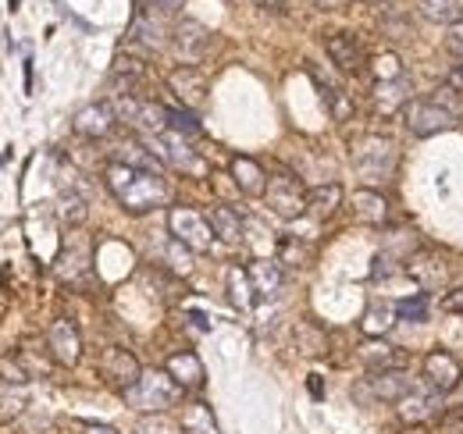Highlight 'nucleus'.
<instances>
[{
  "mask_svg": "<svg viewBox=\"0 0 463 434\" xmlns=\"http://www.w3.org/2000/svg\"><path fill=\"white\" fill-rule=\"evenodd\" d=\"M104 182L111 189L121 211L128 214H150L157 207H165L172 200L168 182L161 178V171H146V167H128V164H108Z\"/></svg>",
  "mask_w": 463,
  "mask_h": 434,
  "instance_id": "obj_1",
  "label": "nucleus"
},
{
  "mask_svg": "<svg viewBox=\"0 0 463 434\" xmlns=\"http://www.w3.org/2000/svg\"><path fill=\"white\" fill-rule=\"evenodd\" d=\"M396 164H400V146L389 136H360L353 143V167L367 182V189L389 182Z\"/></svg>",
  "mask_w": 463,
  "mask_h": 434,
  "instance_id": "obj_2",
  "label": "nucleus"
},
{
  "mask_svg": "<svg viewBox=\"0 0 463 434\" xmlns=\"http://www.w3.org/2000/svg\"><path fill=\"white\" fill-rule=\"evenodd\" d=\"M185 388L168 374V371H143L139 381L125 392V402L139 413H165L182 402Z\"/></svg>",
  "mask_w": 463,
  "mask_h": 434,
  "instance_id": "obj_3",
  "label": "nucleus"
},
{
  "mask_svg": "<svg viewBox=\"0 0 463 434\" xmlns=\"http://www.w3.org/2000/svg\"><path fill=\"white\" fill-rule=\"evenodd\" d=\"M264 200H268V207L275 214L286 217V221H296V217L307 214V189H303V182L292 171H286V167H279L275 175H268Z\"/></svg>",
  "mask_w": 463,
  "mask_h": 434,
  "instance_id": "obj_4",
  "label": "nucleus"
},
{
  "mask_svg": "<svg viewBox=\"0 0 463 434\" xmlns=\"http://www.w3.org/2000/svg\"><path fill=\"white\" fill-rule=\"evenodd\" d=\"M168 228H172L175 242H182L193 253H207L214 246V239H218L207 214H200L193 207H175L172 214H168Z\"/></svg>",
  "mask_w": 463,
  "mask_h": 434,
  "instance_id": "obj_5",
  "label": "nucleus"
},
{
  "mask_svg": "<svg viewBox=\"0 0 463 434\" xmlns=\"http://www.w3.org/2000/svg\"><path fill=\"white\" fill-rule=\"evenodd\" d=\"M403 118H406V128L417 139H428V136H439V132L453 128V108H446L439 100H410Z\"/></svg>",
  "mask_w": 463,
  "mask_h": 434,
  "instance_id": "obj_6",
  "label": "nucleus"
},
{
  "mask_svg": "<svg viewBox=\"0 0 463 434\" xmlns=\"http://www.w3.org/2000/svg\"><path fill=\"white\" fill-rule=\"evenodd\" d=\"M146 146L154 150V157L161 164H172L178 171H203V161H200V154L189 146V139L185 136H178V132H161V136H150L146 139Z\"/></svg>",
  "mask_w": 463,
  "mask_h": 434,
  "instance_id": "obj_7",
  "label": "nucleus"
},
{
  "mask_svg": "<svg viewBox=\"0 0 463 434\" xmlns=\"http://www.w3.org/2000/svg\"><path fill=\"white\" fill-rule=\"evenodd\" d=\"M420 378L428 381V388H431V392L449 395V392H457V388H460L463 367L453 353H446V349H431V353L424 356V363H420Z\"/></svg>",
  "mask_w": 463,
  "mask_h": 434,
  "instance_id": "obj_8",
  "label": "nucleus"
},
{
  "mask_svg": "<svg viewBox=\"0 0 463 434\" xmlns=\"http://www.w3.org/2000/svg\"><path fill=\"white\" fill-rule=\"evenodd\" d=\"M168 90H172L175 100L185 110H200L207 104L211 82H207V75L196 64H178L172 75H168Z\"/></svg>",
  "mask_w": 463,
  "mask_h": 434,
  "instance_id": "obj_9",
  "label": "nucleus"
},
{
  "mask_svg": "<svg viewBox=\"0 0 463 434\" xmlns=\"http://www.w3.org/2000/svg\"><path fill=\"white\" fill-rule=\"evenodd\" d=\"M172 51L182 64H196V61H203L207 51H211V33L200 22L182 18L172 29Z\"/></svg>",
  "mask_w": 463,
  "mask_h": 434,
  "instance_id": "obj_10",
  "label": "nucleus"
},
{
  "mask_svg": "<svg viewBox=\"0 0 463 434\" xmlns=\"http://www.w3.org/2000/svg\"><path fill=\"white\" fill-rule=\"evenodd\" d=\"M139 374H143V367H139V360L128 353V349H108L104 356H100V378L108 381L111 388H118L121 395L139 381Z\"/></svg>",
  "mask_w": 463,
  "mask_h": 434,
  "instance_id": "obj_11",
  "label": "nucleus"
},
{
  "mask_svg": "<svg viewBox=\"0 0 463 434\" xmlns=\"http://www.w3.org/2000/svg\"><path fill=\"white\" fill-rule=\"evenodd\" d=\"M406 274L417 281V288L435 292V288H442V285L449 281V264H446V257H439L435 250H424V253H413V257L406 260Z\"/></svg>",
  "mask_w": 463,
  "mask_h": 434,
  "instance_id": "obj_12",
  "label": "nucleus"
},
{
  "mask_svg": "<svg viewBox=\"0 0 463 434\" xmlns=\"http://www.w3.org/2000/svg\"><path fill=\"white\" fill-rule=\"evenodd\" d=\"M47 349H51V356H54V363L61 367H75L79 363V356H82V338H79V327L71 325V321H54L51 331H47Z\"/></svg>",
  "mask_w": 463,
  "mask_h": 434,
  "instance_id": "obj_13",
  "label": "nucleus"
},
{
  "mask_svg": "<svg viewBox=\"0 0 463 434\" xmlns=\"http://www.w3.org/2000/svg\"><path fill=\"white\" fill-rule=\"evenodd\" d=\"M115 121H118L115 104H86V108L71 118V128L82 139H104V136H111Z\"/></svg>",
  "mask_w": 463,
  "mask_h": 434,
  "instance_id": "obj_14",
  "label": "nucleus"
},
{
  "mask_svg": "<svg viewBox=\"0 0 463 434\" xmlns=\"http://www.w3.org/2000/svg\"><path fill=\"white\" fill-rule=\"evenodd\" d=\"M410 392H413V381L406 371H371L367 388H364V395L378 402H400Z\"/></svg>",
  "mask_w": 463,
  "mask_h": 434,
  "instance_id": "obj_15",
  "label": "nucleus"
},
{
  "mask_svg": "<svg viewBox=\"0 0 463 434\" xmlns=\"http://www.w3.org/2000/svg\"><path fill=\"white\" fill-rule=\"evenodd\" d=\"M325 51L332 57V64L339 68V71H360L364 68V47H360V40L353 36V33H332L328 40H325Z\"/></svg>",
  "mask_w": 463,
  "mask_h": 434,
  "instance_id": "obj_16",
  "label": "nucleus"
},
{
  "mask_svg": "<svg viewBox=\"0 0 463 434\" xmlns=\"http://www.w3.org/2000/svg\"><path fill=\"white\" fill-rule=\"evenodd\" d=\"M232 178H235V189L250 200H260L268 193V171L253 157H235L232 161Z\"/></svg>",
  "mask_w": 463,
  "mask_h": 434,
  "instance_id": "obj_17",
  "label": "nucleus"
},
{
  "mask_svg": "<svg viewBox=\"0 0 463 434\" xmlns=\"http://www.w3.org/2000/svg\"><path fill=\"white\" fill-rule=\"evenodd\" d=\"M128 36H132V43L136 47H143V51H165L168 47V29H165V22L161 18H154V14H143V11H136V18H132V29H128Z\"/></svg>",
  "mask_w": 463,
  "mask_h": 434,
  "instance_id": "obj_18",
  "label": "nucleus"
},
{
  "mask_svg": "<svg viewBox=\"0 0 463 434\" xmlns=\"http://www.w3.org/2000/svg\"><path fill=\"white\" fill-rule=\"evenodd\" d=\"M353 214H356V221L360 224H385L389 221V200L378 193V189H356L353 193Z\"/></svg>",
  "mask_w": 463,
  "mask_h": 434,
  "instance_id": "obj_19",
  "label": "nucleus"
},
{
  "mask_svg": "<svg viewBox=\"0 0 463 434\" xmlns=\"http://www.w3.org/2000/svg\"><path fill=\"white\" fill-rule=\"evenodd\" d=\"M400 417H403L406 424H424L428 417H435L439 410H442V395L439 392H410L400 399Z\"/></svg>",
  "mask_w": 463,
  "mask_h": 434,
  "instance_id": "obj_20",
  "label": "nucleus"
},
{
  "mask_svg": "<svg viewBox=\"0 0 463 434\" xmlns=\"http://www.w3.org/2000/svg\"><path fill=\"white\" fill-rule=\"evenodd\" d=\"M343 207V185L339 182H325V185H314L307 189V214L325 221Z\"/></svg>",
  "mask_w": 463,
  "mask_h": 434,
  "instance_id": "obj_21",
  "label": "nucleus"
},
{
  "mask_svg": "<svg viewBox=\"0 0 463 434\" xmlns=\"http://www.w3.org/2000/svg\"><path fill=\"white\" fill-rule=\"evenodd\" d=\"M165 371L172 374L182 388H203V363H200V356L196 353H175V356H168V363H165Z\"/></svg>",
  "mask_w": 463,
  "mask_h": 434,
  "instance_id": "obj_22",
  "label": "nucleus"
},
{
  "mask_svg": "<svg viewBox=\"0 0 463 434\" xmlns=\"http://www.w3.org/2000/svg\"><path fill=\"white\" fill-rule=\"evenodd\" d=\"M360 360L371 367V371H403V353L396 345H385L382 338H371L367 345H360Z\"/></svg>",
  "mask_w": 463,
  "mask_h": 434,
  "instance_id": "obj_23",
  "label": "nucleus"
},
{
  "mask_svg": "<svg viewBox=\"0 0 463 434\" xmlns=\"http://www.w3.org/2000/svg\"><path fill=\"white\" fill-rule=\"evenodd\" d=\"M410 104V82L406 79H392V82H378L374 86V110L385 118V114H396L406 110Z\"/></svg>",
  "mask_w": 463,
  "mask_h": 434,
  "instance_id": "obj_24",
  "label": "nucleus"
},
{
  "mask_svg": "<svg viewBox=\"0 0 463 434\" xmlns=\"http://www.w3.org/2000/svg\"><path fill=\"white\" fill-rule=\"evenodd\" d=\"M246 274H250L257 296H264V299H271V296L282 288V268H279L275 260H253V264L246 268Z\"/></svg>",
  "mask_w": 463,
  "mask_h": 434,
  "instance_id": "obj_25",
  "label": "nucleus"
},
{
  "mask_svg": "<svg viewBox=\"0 0 463 434\" xmlns=\"http://www.w3.org/2000/svg\"><path fill=\"white\" fill-rule=\"evenodd\" d=\"M417 11H420V18L446 25V29L463 22V0H417Z\"/></svg>",
  "mask_w": 463,
  "mask_h": 434,
  "instance_id": "obj_26",
  "label": "nucleus"
},
{
  "mask_svg": "<svg viewBox=\"0 0 463 434\" xmlns=\"http://www.w3.org/2000/svg\"><path fill=\"white\" fill-rule=\"evenodd\" d=\"M182 434H222L207 402H189L182 410Z\"/></svg>",
  "mask_w": 463,
  "mask_h": 434,
  "instance_id": "obj_27",
  "label": "nucleus"
},
{
  "mask_svg": "<svg viewBox=\"0 0 463 434\" xmlns=\"http://www.w3.org/2000/svg\"><path fill=\"white\" fill-rule=\"evenodd\" d=\"M71 242H75V257H71V250H64L58 260V271L68 281H82L90 274V242L86 239H71Z\"/></svg>",
  "mask_w": 463,
  "mask_h": 434,
  "instance_id": "obj_28",
  "label": "nucleus"
},
{
  "mask_svg": "<svg viewBox=\"0 0 463 434\" xmlns=\"http://www.w3.org/2000/svg\"><path fill=\"white\" fill-rule=\"evenodd\" d=\"M396 307H389V303H371L367 310H364V321H360V327H364V335L367 338H382V335H389V327L396 325Z\"/></svg>",
  "mask_w": 463,
  "mask_h": 434,
  "instance_id": "obj_29",
  "label": "nucleus"
},
{
  "mask_svg": "<svg viewBox=\"0 0 463 434\" xmlns=\"http://www.w3.org/2000/svg\"><path fill=\"white\" fill-rule=\"evenodd\" d=\"M229 299L235 310H253L257 303V288L250 281L246 268H229Z\"/></svg>",
  "mask_w": 463,
  "mask_h": 434,
  "instance_id": "obj_30",
  "label": "nucleus"
},
{
  "mask_svg": "<svg viewBox=\"0 0 463 434\" xmlns=\"http://www.w3.org/2000/svg\"><path fill=\"white\" fill-rule=\"evenodd\" d=\"M292 338H296L303 356H325L328 353V335L317 325H310V321H299V325L292 327Z\"/></svg>",
  "mask_w": 463,
  "mask_h": 434,
  "instance_id": "obj_31",
  "label": "nucleus"
},
{
  "mask_svg": "<svg viewBox=\"0 0 463 434\" xmlns=\"http://www.w3.org/2000/svg\"><path fill=\"white\" fill-rule=\"evenodd\" d=\"M111 82H115L118 97H136V86L143 82V64L139 61H128V57H118L115 71H111Z\"/></svg>",
  "mask_w": 463,
  "mask_h": 434,
  "instance_id": "obj_32",
  "label": "nucleus"
},
{
  "mask_svg": "<svg viewBox=\"0 0 463 434\" xmlns=\"http://www.w3.org/2000/svg\"><path fill=\"white\" fill-rule=\"evenodd\" d=\"M25 402H29V388H25V384H7V381H0V424H11L14 417H22Z\"/></svg>",
  "mask_w": 463,
  "mask_h": 434,
  "instance_id": "obj_33",
  "label": "nucleus"
},
{
  "mask_svg": "<svg viewBox=\"0 0 463 434\" xmlns=\"http://www.w3.org/2000/svg\"><path fill=\"white\" fill-rule=\"evenodd\" d=\"M211 228H214V235L222 239V242H239L242 239V217L235 214L232 207H211Z\"/></svg>",
  "mask_w": 463,
  "mask_h": 434,
  "instance_id": "obj_34",
  "label": "nucleus"
},
{
  "mask_svg": "<svg viewBox=\"0 0 463 434\" xmlns=\"http://www.w3.org/2000/svg\"><path fill=\"white\" fill-rule=\"evenodd\" d=\"M279 264H289V268H307L310 264V246H303L299 239L286 235L279 242Z\"/></svg>",
  "mask_w": 463,
  "mask_h": 434,
  "instance_id": "obj_35",
  "label": "nucleus"
},
{
  "mask_svg": "<svg viewBox=\"0 0 463 434\" xmlns=\"http://www.w3.org/2000/svg\"><path fill=\"white\" fill-rule=\"evenodd\" d=\"M58 214H61V221H64V224H71V228H75V224H82V221H86V200H82V196H75V193H64V196H61Z\"/></svg>",
  "mask_w": 463,
  "mask_h": 434,
  "instance_id": "obj_36",
  "label": "nucleus"
},
{
  "mask_svg": "<svg viewBox=\"0 0 463 434\" xmlns=\"http://www.w3.org/2000/svg\"><path fill=\"white\" fill-rule=\"evenodd\" d=\"M168 128L178 132V136H185V139H196V136H200V121H196L189 110L168 108Z\"/></svg>",
  "mask_w": 463,
  "mask_h": 434,
  "instance_id": "obj_37",
  "label": "nucleus"
},
{
  "mask_svg": "<svg viewBox=\"0 0 463 434\" xmlns=\"http://www.w3.org/2000/svg\"><path fill=\"white\" fill-rule=\"evenodd\" d=\"M396 314L403 317V321H428V296H410L403 303H396Z\"/></svg>",
  "mask_w": 463,
  "mask_h": 434,
  "instance_id": "obj_38",
  "label": "nucleus"
},
{
  "mask_svg": "<svg viewBox=\"0 0 463 434\" xmlns=\"http://www.w3.org/2000/svg\"><path fill=\"white\" fill-rule=\"evenodd\" d=\"M374 75H378V82H392V79H403L400 57H396V54H378V57H374Z\"/></svg>",
  "mask_w": 463,
  "mask_h": 434,
  "instance_id": "obj_39",
  "label": "nucleus"
},
{
  "mask_svg": "<svg viewBox=\"0 0 463 434\" xmlns=\"http://www.w3.org/2000/svg\"><path fill=\"white\" fill-rule=\"evenodd\" d=\"M178 7H182V0H139V11L143 14H154V18H172L178 14Z\"/></svg>",
  "mask_w": 463,
  "mask_h": 434,
  "instance_id": "obj_40",
  "label": "nucleus"
},
{
  "mask_svg": "<svg viewBox=\"0 0 463 434\" xmlns=\"http://www.w3.org/2000/svg\"><path fill=\"white\" fill-rule=\"evenodd\" d=\"M442 310H446V314H463V285L442 296Z\"/></svg>",
  "mask_w": 463,
  "mask_h": 434,
  "instance_id": "obj_41",
  "label": "nucleus"
},
{
  "mask_svg": "<svg viewBox=\"0 0 463 434\" xmlns=\"http://www.w3.org/2000/svg\"><path fill=\"white\" fill-rule=\"evenodd\" d=\"M446 47L453 51L457 57H463V22L449 25V36H446Z\"/></svg>",
  "mask_w": 463,
  "mask_h": 434,
  "instance_id": "obj_42",
  "label": "nucleus"
},
{
  "mask_svg": "<svg viewBox=\"0 0 463 434\" xmlns=\"http://www.w3.org/2000/svg\"><path fill=\"white\" fill-rule=\"evenodd\" d=\"M314 7H325V11H339V7H346V0H310Z\"/></svg>",
  "mask_w": 463,
  "mask_h": 434,
  "instance_id": "obj_43",
  "label": "nucleus"
},
{
  "mask_svg": "<svg viewBox=\"0 0 463 434\" xmlns=\"http://www.w3.org/2000/svg\"><path fill=\"white\" fill-rule=\"evenodd\" d=\"M82 431L86 434H118L115 428H108V424H82Z\"/></svg>",
  "mask_w": 463,
  "mask_h": 434,
  "instance_id": "obj_44",
  "label": "nucleus"
},
{
  "mask_svg": "<svg viewBox=\"0 0 463 434\" xmlns=\"http://www.w3.org/2000/svg\"><path fill=\"white\" fill-rule=\"evenodd\" d=\"M449 86H453V90H460V93H463V64H460V68H453V71H449Z\"/></svg>",
  "mask_w": 463,
  "mask_h": 434,
  "instance_id": "obj_45",
  "label": "nucleus"
},
{
  "mask_svg": "<svg viewBox=\"0 0 463 434\" xmlns=\"http://www.w3.org/2000/svg\"><path fill=\"white\" fill-rule=\"evenodd\" d=\"M257 4H260V7H268V11H286V4H289V0H257Z\"/></svg>",
  "mask_w": 463,
  "mask_h": 434,
  "instance_id": "obj_46",
  "label": "nucleus"
},
{
  "mask_svg": "<svg viewBox=\"0 0 463 434\" xmlns=\"http://www.w3.org/2000/svg\"><path fill=\"white\" fill-rule=\"evenodd\" d=\"M364 4H382V0H364Z\"/></svg>",
  "mask_w": 463,
  "mask_h": 434,
  "instance_id": "obj_47",
  "label": "nucleus"
},
{
  "mask_svg": "<svg viewBox=\"0 0 463 434\" xmlns=\"http://www.w3.org/2000/svg\"><path fill=\"white\" fill-rule=\"evenodd\" d=\"M460 417H463V406H460Z\"/></svg>",
  "mask_w": 463,
  "mask_h": 434,
  "instance_id": "obj_48",
  "label": "nucleus"
}]
</instances>
